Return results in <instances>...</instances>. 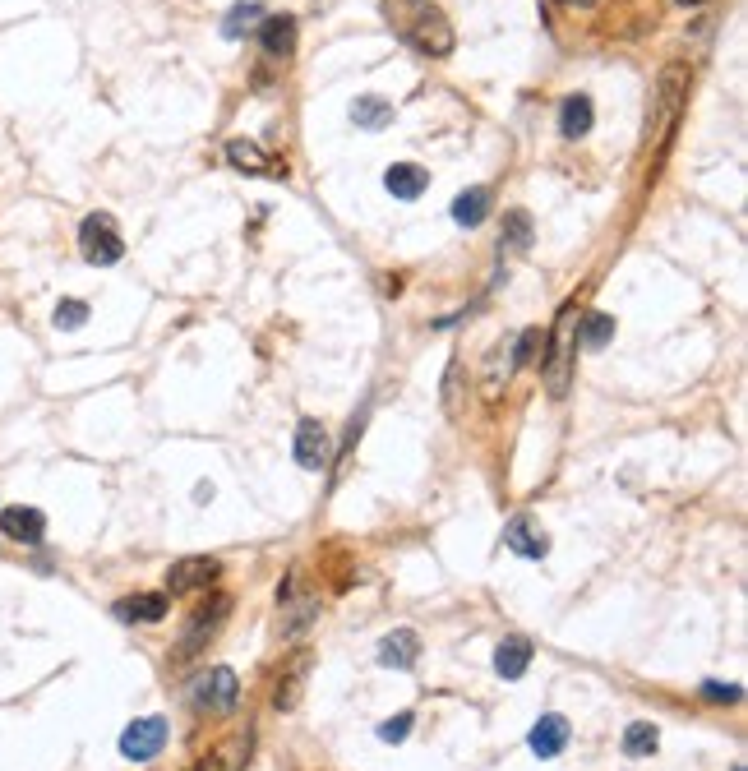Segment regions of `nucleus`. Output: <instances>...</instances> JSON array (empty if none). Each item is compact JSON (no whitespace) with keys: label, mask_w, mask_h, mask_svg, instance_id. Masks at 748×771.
I'll use <instances>...</instances> for the list:
<instances>
[{"label":"nucleus","mask_w":748,"mask_h":771,"mask_svg":"<svg viewBox=\"0 0 748 771\" xmlns=\"http://www.w3.org/2000/svg\"><path fill=\"white\" fill-rule=\"evenodd\" d=\"M490 199H495V194L485 190V185L462 190L458 199H453V222H458V227H481L485 217H490Z\"/></svg>","instance_id":"19"},{"label":"nucleus","mask_w":748,"mask_h":771,"mask_svg":"<svg viewBox=\"0 0 748 771\" xmlns=\"http://www.w3.org/2000/svg\"><path fill=\"white\" fill-rule=\"evenodd\" d=\"M259 42H264L268 56L287 61L291 51H296V19H291V14H273V19H264V28H259Z\"/></svg>","instance_id":"18"},{"label":"nucleus","mask_w":748,"mask_h":771,"mask_svg":"<svg viewBox=\"0 0 748 771\" xmlns=\"http://www.w3.org/2000/svg\"><path fill=\"white\" fill-rule=\"evenodd\" d=\"M167 744V721L162 716H139V721L125 725L121 735V758L125 762H153Z\"/></svg>","instance_id":"5"},{"label":"nucleus","mask_w":748,"mask_h":771,"mask_svg":"<svg viewBox=\"0 0 748 771\" xmlns=\"http://www.w3.org/2000/svg\"><path fill=\"white\" fill-rule=\"evenodd\" d=\"M296 698H301V675H287V679H278V707L287 711V707H296Z\"/></svg>","instance_id":"31"},{"label":"nucleus","mask_w":748,"mask_h":771,"mask_svg":"<svg viewBox=\"0 0 748 771\" xmlns=\"http://www.w3.org/2000/svg\"><path fill=\"white\" fill-rule=\"evenodd\" d=\"M199 707H208V711H231L236 707V698H241V684H236V670L231 665H218L213 675H204L199 679Z\"/></svg>","instance_id":"10"},{"label":"nucleus","mask_w":748,"mask_h":771,"mask_svg":"<svg viewBox=\"0 0 748 771\" xmlns=\"http://www.w3.org/2000/svg\"><path fill=\"white\" fill-rule=\"evenodd\" d=\"M259 14H264V10H259V5H236V10L227 14V24H222V33H227V37H241V33H250V28L259 24Z\"/></svg>","instance_id":"26"},{"label":"nucleus","mask_w":748,"mask_h":771,"mask_svg":"<svg viewBox=\"0 0 748 771\" xmlns=\"http://www.w3.org/2000/svg\"><path fill=\"white\" fill-rule=\"evenodd\" d=\"M458 393H462V365L453 361V365H448V374H444V411H448V416H458V411H462Z\"/></svg>","instance_id":"29"},{"label":"nucleus","mask_w":748,"mask_h":771,"mask_svg":"<svg viewBox=\"0 0 748 771\" xmlns=\"http://www.w3.org/2000/svg\"><path fill=\"white\" fill-rule=\"evenodd\" d=\"M568 739H573V730H568V721L564 716H555V711H550V716H541V721L531 725V753H536V758H559V753H564L568 748Z\"/></svg>","instance_id":"12"},{"label":"nucleus","mask_w":748,"mask_h":771,"mask_svg":"<svg viewBox=\"0 0 748 771\" xmlns=\"http://www.w3.org/2000/svg\"><path fill=\"white\" fill-rule=\"evenodd\" d=\"M688 84H693V70H688L684 61H670L661 70V79H656V107H652L656 139H665V134L675 130L679 111H684V102H688Z\"/></svg>","instance_id":"1"},{"label":"nucleus","mask_w":748,"mask_h":771,"mask_svg":"<svg viewBox=\"0 0 748 771\" xmlns=\"http://www.w3.org/2000/svg\"><path fill=\"white\" fill-rule=\"evenodd\" d=\"M545 328H522L518 333V347H513V370H522V365H536L545 356Z\"/></svg>","instance_id":"23"},{"label":"nucleus","mask_w":748,"mask_h":771,"mask_svg":"<svg viewBox=\"0 0 748 771\" xmlns=\"http://www.w3.org/2000/svg\"><path fill=\"white\" fill-rule=\"evenodd\" d=\"M384 185L393 199H421L425 185H430V171L416 167V162H393V167L384 171Z\"/></svg>","instance_id":"17"},{"label":"nucleus","mask_w":748,"mask_h":771,"mask_svg":"<svg viewBox=\"0 0 748 771\" xmlns=\"http://www.w3.org/2000/svg\"><path fill=\"white\" fill-rule=\"evenodd\" d=\"M407 42L421 56H435V61H444V56H453V24H448L444 14L435 10V5H416L407 19Z\"/></svg>","instance_id":"2"},{"label":"nucleus","mask_w":748,"mask_h":771,"mask_svg":"<svg viewBox=\"0 0 748 771\" xmlns=\"http://www.w3.org/2000/svg\"><path fill=\"white\" fill-rule=\"evenodd\" d=\"M0 531H5L10 541H19V545H37L42 536H47V518H42L37 508L14 504V508H5V513H0Z\"/></svg>","instance_id":"14"},{"label":"nucleus","mask_w":748,"mask_h":771,"mask_svg":"<svg viewBox=\"0 0 748 771\" xmlns=\"http://www.w3.org/2000/svg\"><path fill=\"white\" fill-rule=\"evenodd\" d=\"M615 338V314H587V324H582V347L587 351H601L605 342Z\"/></svg>","instance_id":"25"},{"label":"nucleus","mask_w":748,"mask_h":771,"mask_svg":"<svg viewBox=\"0 0 748 771\" xmlns=\"http://www.w3.org/2000/svg\"><path fill=\"white\" fill-rule=\"evenodd\" d=\"M416 661H421V633L416 628H398L379 642V665H388V670H411Z\"/></svg>","instance_id":"13"},{"label":"nucleus","mask_w":748,"mask_h":771,"mask_svg":"<svg viewBox=\"0 0 748 771\" xmlns=\"http://www.w3.org/2000/svg\"><path fill=\"white\" fill-rule=\"evenodd\" d=\"M504 545L513 550V555H522V559H545L550 555V536L541 531V522H531V518H513L504 527Z\"/></svg>","instance_id":"11"},{"label":"nucleus","mask_w":748,"mask_h":771,"mask_svg":"<svg viewBox=\"0 0 748 771\" xmlns=\"http://www.w3.org/2000/svg\"><path fill=\"white\" fill-rule=\"evenodd\" d=\"M227 162L241 176H268V181H287V162L282 157H268L254 139H231L227 144Z\"/></svg>","instance_id":"7"},{"label":"nucleus","mask_w":748,"mask_h":771,"mask_svg":"<svg viewBox=\"0 0 748 771\" xmlns=\"http://www.w3.org/2000/svg\"><path fill=\"white\" fill-rule=\"evenodd\" d=\"M291 453H296V462H301L305 471H324L328 462H333V439H328V430L319 421H301L296 425Z\"/></svg>","instance_id":"9"},{"label":"nucleus","mask_w":748,"mask_h":771,"mask_svg":"<svg viewBox=\"0 0 748 771\" xmlns=\"http://www.w3.org/2000/svg\"><path fill=\"white\" fill-rule=\"evenodd\" d=\"M227 610H231L227 596H213V601L199 605V610L190 615V624H185V633H181V656H199V651L208 647V638H213V633L222 628Z\"/></svg>","instance_id":"6"},{"label":"nucleus","mask_w":748,"mask_h":771,"mask_svg":"<svg viewBox=\"0 0 748 771\" xmlns=\"http://www.w3.org/2000/svg\"><path fill=\"white\" fill-rule=\"evenodd\" d=\"M218 573H222V564H218V559H208V555L176 559V564L167 568V591H171V596L204 591V587H213V582H218Z\"/></svg>","instance_id":"8"},{"label":"nucleus","mask_w":748,"mask_h":771,"mask_svg":"<svg viewBox=\"0 0 748 771\" xmlns=\"http://www.w3.org/2000/svg\"><path fill=\"white\" fill-rule=\"evenodd\" d=\"M545 347H555L550 356H545V384H550V398H564L568 374H573V351H578V338H573V305H564L555 338H545Z\"/></svg>","instance_id":"3"},{"label":"nucleus","mask_w":748,"mask_h":771,"mask_svg":"<svg viewBox=\"0 0 748 771\" xmlns=\"http://www.w3.org/2000/svg\"><path fill=\"white\" fill-rule=\"evenodd\" d=\"M656 744H661V735L652 721H633L624 730V758H652Z\"/></svg>","instance_id":"22"},{"label":"nucleus","mask_w":748,"mask_h":771,"mask_svg":"<svg viewBox=\"0 0 748 771\" xmlns=\"http://www.w3.org/2000/svg\"><path fill=\"white\" fill-rule=\"evenodd\" d=\"M190 771H222V758H218V753H208V758H199Z\"/></svg>","instance_id":"32"},{"label":"nucleus","mask_w":748,"mask_h":771,"mask_svg":"<svg viewBox=\"0 0 748 771\" xmlns=\"http://www.w3.org/2000/svg\"><path fill=\"white\" fill-rule=\"evenodd\" d=\"M411 721H416L411 711H398V716H388V721L379 725V739H384V744H402V739L411 735Z\"/></svg>","instance_id":"28"},{"label":"nucleus","mask_w":748,"mask_h":771,"mask_svg":"<svg viewBox=\"0 0 748 771\" xmlns=\"http://www.w3.org/2000/svg\"><path fill=\"white\" fill-rule=\"evenodd\" d=\"M559 5H568V10H592V5H601V0H559Z\"/></svg>","instance_id":"33"},{"label":"nucleus","mask_w":748,"mask_h":771,"mask_svg":"<svg viewBox=\"0 0 748 771\" xmlns=\"http://www.w3.org/2000/svg\"><path fill=\"white\" fill-rule=\"evenodd\" d=\"M531 245V217L522 213V208H513V213L504 217V250L508 254H522Z\"/></svg>","instance_id":"24"},{"label":"nucleus","mask_w":748,"mask_h":771,"mask_svg":"<svg viewBox=\"0 0 748 771\" xmlns=\"http://www.w3.org/2000/svg\"><path fill=\"white\" fill-rule=\"evenodd\" d=\"M351 121H356V130H384V125L393 121V107H388L384 97L365 93L351 102Z\"/></svg>","instance_id":"21"},{"label":"nucleus","mask_w":748,"mask_h":771,"mask_svg":"<svg viewBox=\"0 0 748 771\" xmlns=\"http://www.w3.org/2000/svg\"><path fill=\"white\" fill-rule=\"evenodd\" d=\"M111 610H116V619H125V624H157V619L171 610V601L162 596V591H144V596H125V601H116Z\"/></svg>","instance_id":"15"},{"label":"nucleus","mask_w":748,"mask_h":771,"mask_svg":"<svg viewBox=\"0 0 748 771\" xmlns=\"http://www.w3.org/2000/svg\"><path fill=\"white\" fill-rule=\"evenodd\" d=\"M702 698H707V702H739V684H721V679H707V684H702Z\"/></svg>","instance_id":"30"},{"label":"nucleus","mask_w":748,"mask_h":771,"mask_svg":"<svg viewBox=\"0 0 748 771\" xmlns=\"http://www.w3.org/2000/svg\"><path fill=\"white\" fill-rule=\"evenodd\" d=\"M527 665H531V642L527 638H504L495 647V670L504 679H522L527 675Z\"/></svg>","instance_id":"20"},{"label":"nucleus","mask_w":748,"mask_h":771,"mask_svg":"<svg viewBox=\"0 0 748 771\" xmlns=\"http://www.w3.org/2000/svg\"><path fill=\"white\" fill-rule=\"evenodd\" d=\"M79 254H84L88 264H97V268L116 264V259L125 254L121 231H116V222H111L107 213H88L84 217V227H79Z\"/></svg>","instance_id":"4"},{"label":"nucleus","mask_w":748,"mask_h":771,"mask_svg":"<svg viewBox=\"0 0 748 771\" xmlns=\"http://www.w3.org/2000/svg\"><path fill=\"white\" fill-rule=\"evenodd\" d=\"M679 5H707V0H679Z\"/></svg>","instance_id":"34"},{"label":"nucleus","mask_w":748,"mask_h":771,"mask_svg":"<svg viewBox=\"0 0 748 771\" xmlns=\"http://www.w3.org/2000/svg\"><path fill=\"white\" fill-rule=\"evenodd\" d=\"M592 121H596V107L587 93H568L559 102V134L564 139H582V134L592 130Z\"/></svg>","instance_id":"16"},{"label":"nucleus","mask_w":748,"mask_h":771,"mask_svg":"<svg viewBox=\"0 0 748 771\" xmlns=\"http://www.w3.org/2000/svg\"><path fill=\"white\" fill-rule=\"evenodd\" d=\"M84 324H88V305L84 301H61L56 305V328L70 333V328H84Z\"/></svg>","instance_id":"27"}]
</instances>
